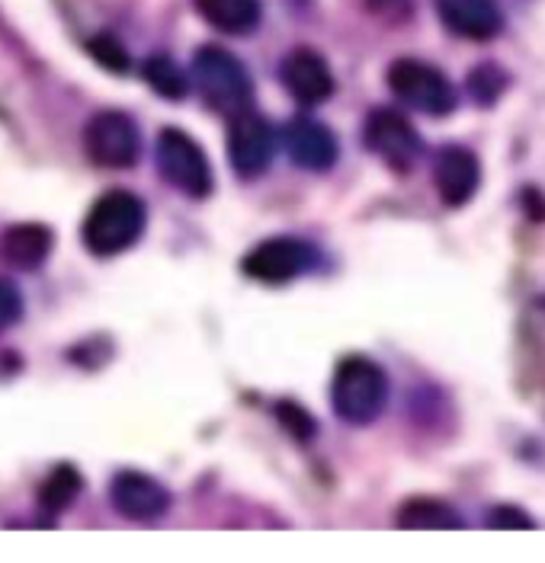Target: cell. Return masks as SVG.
<instances>
[{
    "mask_svg": "<svg viewBox=\"0 0 545 563\" xmlns=\"http://www.w3.org/2000/svg\"><path fill=\"white\" fill-rule=\"evenodd\" d=\"M145 221V202L139 196H132L126 189H112L107 196H100L94 202V209L87 211L80 238L94 256L109 260V256H119L142 241Z\"/></svg>",
    "mask_w": 545,
    "mask_h": 563,
    "instance_id": "obj_1",
    "label": "cell"
},
{
    "mask_svg": "<svg viewBox=\"0 0 545 563\" xmlns=\"http://www.w3.org/2000/svg\"><path fill=\"white\" fill-rule=\"evenodd\" d=\"M330 404L344 422L369 426L382 417L389 404V375L366 355H347L334 372Z\"/></svg>",
    "mask_w": 545,
    "mask_h": 563,
    "instance_id": "obj_2",
    "label": "cell"
},
{
    "mask_svg": "<svg viewBox=\"0 0 545 563\" xmlns=\"http://www.w3.org/2000/svg\"><path fill=\"white\" fill-rule=\"evenodd\" d=\"M193 80L196 90L203 97V103L216 109L218 115H238L244 109H251L254 100V84L248 68L225 48L206 45L196 52L193 58Z\"/></svg>",
    "mask_w": 545,
    "mask_h": 563,
    "instance_id": "obj_3",
    "label": "cell"
},
{
    "mask_svg": "<svg viewBox=\"0 0 545 563\" xmlns=\"http://www.w3.org/2000/svg\"><path fill=\"white\" fill-rule=\"evenodd\" d=\"M157 170L161 176L189 199H209L212 196V167L206 151L181 129H164L157 135Z\"/></svg>",
    "mask_w": 545,
    "mask_h": 563,
    "instance_id": "obj_4",
    "label": "cell"
},
{
    "mask_svg": "<svg viewBox=\"0 0 545 563\" xmlns=\"http://www.w3.org/2000/svg\"><path fill=\"white\" fill-rule=\"evenodd\" d=\"M84 154L90 157V164L107 170L135 167L142 154V135L135 119L119 109L97 112L84 129Z\"/></svg>",
    "mask_w": 545,
    "mask_h": 563,
    "instance_id": "obj_5",
    "label": "cell"
},
{
    "mask_svg": "<svg viewBox=\"0 0 545 563\" xmlns=\"http://www.w3.org/2000/svg\"><path fill=\"white\" fill-rule=\"evenodd\" d=\"M389 90L399 97L401 103L427 112V115H449L456 109V90L449 77L427 62L417 58H399L385 74Z\"/></svg>",
    "mask_w": 545,
    "mask_h": 563,
    "instance_id": "obj_6",
    "label": "cell"
},
{
    "mask_svg": "<svg viewBox=\"0 0 545 563\" xmlns=\"http://www.w3.org/2000/svg\"><path fill=\"white\" fill-rule=\"evenodd\" d=\"M363 141L382 164H389L399 174H407L417 164L421 151H424L421 135L414 132V125L401 115L399 109H375V112H369Z\"/></svg>",
    "mask_w": 545,
    "mask_h": 563,
    "instance_id": "obj_7",
    "label": "cell"
},
{
    "mask_svg": "<svg viewBox=\"0 0 545 563\" xmlns=\"http://www.w3.org/2000/svg\"><path fill=\"white\" fill-rule=\"evenodd\" d=\"M315 263H318V253L312 244L295 241V238H273L244 256V276L263 285H286L298 279L302 273H308Z\"/></svg>",
    "mask_w": 545,
    "mask_h": 563,
    "instance_id": "obj_8",
    "label": "cell"
},
{
    "mask_svg": "<svg viewBox=\"0 0 545 563\" xmlns=\"http://www.w3.org/2000/svg\"><path fill=\"white\" fill-rule=\"evenodd\" d=\"M228 161H231V170L244 179L266 174V167L273 161V129L263 115H257L254 109L231 115Z\"/></svg>",
    "mask_w": 545,
    "mask_h": 563,
    "instance_id": "obj_9",
    "label": "cell"
},
{
    "mask_svg": "<svg viewBox=\"0 0 545 563\" xmlns=\"http://www.w3.org/2000/svg\"><path fill=\"white\" fill-rule=\"evenodd\" d=\"M434 183L443 206H449V209L466 206L478 192V183H481L478 157L469 147H462V144L439 147V154H436L434 161Z\"/></svg>",
    "mask_w": 545,
    "mask_h": 563,
    "instance_id": "obj_10",
    "label": "cell"
},
{
    "mask_svg": "<svg viewBox=\"0 0 545 563\" xmlns=\"http://www.w3.org/2000/svg\"><path fill=\"white\" fill-rule=\"evenodd\" d=\"M283 144L290 151L292 164L312 174H325L337 164V139L327 129L325 122L308 119V115H295L286 132H283Z\"/></svg>",
    "mask_w": 545,
    "mask_h": 563,
    "instance_id": "obj_11",
    "label": "cell"
},
{
    "mask_svg": "<svg viewBox=\"0 0 545 563\" xmlns=\"http://www.w3.org/2000/svg\"><path fill=\"white\" fill-rule=\"evenodd\" d=\"M280 77L302 106H318L334 97V70L315 48H295L286 55Z\"/></svg>",
    "mask_w": 545,
    "mask_h": 563,
    "instance_id": "obj_12",
    "label": "cell"
},
{
    "mask_svg": "<svg viewBox=\"0 0 545 563\" xmlns=\"http://www.w3.org/2000/svg\"><path fill=\"white\" fill-rule=\"evenodd\" d=\"M112 506L129 519H161L171 506V493L142 471H119L109 484Z\"/></svg>",
    "mask_w": 545,
    "mask_h": 563,
    "instance_id": "obj_13",
    "label": "cell"
},
{
    "mask_svg": "<svg viewBox=\"0 0 545 563\" xmlns=\"http://www.w3.org/2000/svg\"><path fill=\"white\" fill-rule=\"evenodd\" d=\"M436 13L449 33L472 42H488L504 30L498 0H436Z\"/></svg>",
    "mask_w": 545,
    "mask_h": 563,
    "instance_id": "obj_14",
    "label": "cell"
},
{
    "mask_svg": "<svg viewBox=\"0 0 545 563\" xmlns=\"http://www.w3.org/2000/svg\"><path fill=\"white\" fill-rule=\"evenodd\" d=\"M52 231L45 224L36 221H26V224H10L3 234H0V260L20 273H33L39 269L48 253H52Z\"/></svg>",
    "mask_w": 545,
    "mask_h": 563,
    "instance_id": "obj_15",
    "label": "cell"
},
{
    "mask_svg": "<svg viewBox=\"0 0 545 563\" xmlns=\"http://www.w3.org/2000/svg\"><path fill=\"white\" fill-rule=\"evenodd\" d=\"M196 10L209 26L228 35L254 33L263 16L260 0H196Z\"/></svg>",
    "mask_w": 545,
    "mask_h": 563,
    "instance_id": "obj_16",
    "label": "cell"
},
{
    "mask_svg": "<svg viewBox=\"0 0 545 563\" xmlns=\"http://www.w3.org/2000/svg\"><path fill=\"white\" fill-rule=\"evenodd\" d=\"M399 526L407 531H459L466 522L449 503L417 496V499H407L399 509Z\"/></svg>",
    "mask_w": 545,
    "mask_h": 563,
    "instance_id": "obj_17",
    "label": "cell"
},
{
    "mask_svg": "<svg viewBox=\"0 0 545 563\" xmlns=\"http://www.w3.org/2000/svg\"><path fill=\"white\" fill-rule=\"evenodd\" d=\"M80 490H84V477L74 471L72 464H58L39 487V506H42V512L58 516L72 506Z\"/></svg>",
    "mask_w": 545,
    "mask_h": 563,
    "instance_id": "obj_18",
    "label": "cell"
},
{
    "mask_svg": "<svg viewBox=\"0 0 545 563\" xmlns=\"http://www.w3.org/2000/svg\"><path fill=\"white\" fill-rule=\"evenodd\" d=\"M145 80L157 97H167V100H183L186 90H189V80H186L183 68L167 55H151L148 58Z\"/></svg>",
    "mask_w": 545,
    "mask_h": 563,
    "instance_id": "obj_19",
    "label": "cell"
},
{
    "mask_svg": "<svg viewBox=\"0 0 545 563\" xmlns=\"http://www.w3.org/2000/svg\"><path fill=\"white\" fill-rule=\"evenodd\" d=\"M504 90H508V74L498 68V65H478V68L469 74V93H472L475 103H498V97H501Z\"/></svg>",
    "mask_w": 545,
    "mask_h": 563,
    "instance_id": "obj_20",
    "label": "cell"
},
{
    "mask_svg": "<svg viewBox=\"0 0 545 563\" xmlns=\"http://www.w3.org/2000/svg\"><path fill=\"white\" fill-rule=\"evenodd\" d=\"M87 48H90V55L103 65L107 70H116V74H126L129 70V52L119 45V38H112V35H97V38H90L87 42Z\"/></svg>",
    "mask_w": 545,
    "mask_h": 563,
    "instance_id": "obj_21",
    "label": "cell"
},
{
    "mask_svg": "<svg viewBox=\"0 0 545 563\" xmlns=\"http://www.w3.org/2000/svg\"><path fill=\"white\" fill-rule=\"evenodd\" d=\"M23 314V295L10 279H0V333L10 330Z\"/></svg>",
    "mask_w": 545,
    "mask_h": 563,
    "instance_id": "obj_22",
    "label": "cell"
},
{
    "mask_svg": "<svg viewBox=\"0 0 545 563\" xmlns=\"http://www.w3.org/2000/svg\"><path fill=\"white\" fill-rule=\"evenodd\" d=\"M276 413H280V420H283V426L290 429L292 435L298 439V442H308L312 435H315V420L302 410V407H295V404H280L276 407Z\"/></svg>",
    "mask_w": 545,
    "mask_h": 563,
    "instance_id": "obj_23",
    "label": "cell"
},
{
    "mask_svg": "<svg viewBox=\"0 0 545 563\" xmlns=\"http://www.w3.org/2000/svg\"><path fill=\"white\" fill-rule=\"evenodd\" d=\"M488 526L498 528V531H526V528H533L536 522L523 509H516V506H498V509H491Z\"/></svg>",
    "mask_w": 545,
    "mask_h": 563,
    "instance_id": "obj_24",
    "label": "cell"
},
{
    "mask_svg": "<svg viewBox=\"0 0 545 563\" xmlns=\"http://www.w3.org/2000/svg\"><path fill=\"white\" fill-rule=\"evenodd\" d=\"M366 7H369L379 20H385V23H404V20L411 16V10H414L411 0H366Z\"/></svg>",
    "mask_w": 545,
    "mask_h": 563,
    "instance_id": "obj_25",
    "label": "cell"
}]
</instances>
